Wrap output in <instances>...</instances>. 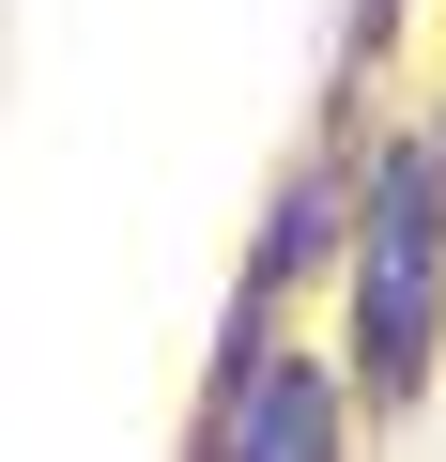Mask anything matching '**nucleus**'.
Instances as JSON below:
<instances>
[{
  "label": "nucleus",
  "mask_w": 446,
  "mask_h": 462,
  "mask_svg": "<svg viewBox=\"0 0 446 462\" xmlns=\"http://www.w3.org/2000/svg\"><path fill=\"white\" fill-rule=\"evenodd\" d=\"M446 339V139H385L354 200V370L369 401H415Z\"/></svg>",
  "instance_id": "f257e3e1"
},
{
  "label": "nucleus",
  "mask_w": 446,
  "mask_h": 462,
  "mask_svg": "<svg viewBox=\"0 0 446 462\" xmlns=\"http://www.w3.org/2000/svg\"><path fill=\"white\" fill-rule=\"evenodd\" d=\"M200 462H354V401L323 355H215Z\"/></svg>",
  "instance_id": "f03ea898"
}]
</instances>
